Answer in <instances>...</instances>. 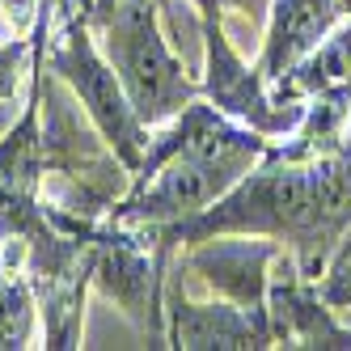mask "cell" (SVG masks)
<instances>
[{
    "label": "cell",
    "instance_id": "cell-2",
    "mask_svg": "<svg viewBox=\"0 0 351 351\" xmlns=\"http://www.w3.org/2000/svg\"><path fill=\"white\" fill-rule=\"evenodd\" d=\"M93 21L102 26L106 60L119 72V81L128 89V102L140 114V123H161L169 114H178L199 93V85L186 77L182 64L165 47L148 0H114Z\"/></svg>",
    "mask_w": 351,
    "mask_h": 351
},
{
    "label": "cell",
    "instance_id": "cell-16",
    "mask_svg": "<svg viewBox=\"0 0 351 351\" xmlns=\"http://www.w3.org/2000/svg\"><path fill=\"white\" fill-rule=\"evenodd\" d=\"M43 13H51V0H43Z\"/></svg>",
    "mask_w": 351,
    "mask_h": 351
},
{
    "label": "cell",
    "instance_id": "cell-13",
    "mask_svg": "<svg viewBox=\"0 0 351 351\" xmlns=\"http://www.w3.org/2000/svg\"><path fill=\"white\" fill-rule=\"evenodd\" d=\"M30 5H34V0H5V9H9V17L17 21V26L30 21Z\"/></svg>",
    "mask_w": 351,
    "mask_h": 351
},
{
    "label": "cell",
    "instance_id": "cell-9",
    "mask_svg": "<svg viewBox=\"0 0 351 351\" xmlns=\"http://www.w3.org/2000/svg\"><path fill=\"white\" fill-rule=\"evenodd\" d=\"M351 97V26L335 30L309 60L292 64L280 77V97Z\"/></svg>",
    "mask_w": 351,
    "mask_h": 351
},
{
    "label": "cell",
    "instance_id": "cell-4",
    "mask_svg": "<svg viewBox=\"0 0 351 351\" xmlns=\"http://www.w3.org/2000/svg\"><path fill=\"white\" fill-rule=\"evenodd\" d=\"M250 165L233 161H199V157H165L157 169L140 173V191L119 212L132 220H186L229 191Z\"/></svg>",
    "mask_w": 351,
    "mask_h": 351
},
{
    "label": "cell",
    "instance_id": "cell-8",
    "mask_svg": "<svg viewBox=\"0 0 351 351\" xmlns=\"http://www.w3.org/2000/svg\"><path fill=\"white\" fill-rule=\"evenodd\" d=\"M339 17V0H275V17L267 30V51H263V77H284V72L309 56L317 38Z\"/></svg>",
    "mask_w": 351,
    "mask_h": 351
},
{
    "label": "cell",
    "instance_id": "cell-1",
    "mask_svg": "<svg viewBox=\"0 0 351 351\" xmlns=\"http://www.w3.org/2000/svg\"><path fill=\"white\" fill-rule=\"evenodd\" d=\"M224 233H267V237H296L309 245L305 275L322 267V229H317V169L313 165H275L263 173H241L216 204L173 224L169 241H199Z\"/></svg>",
    "mask_w": 351,
    "mask_h": 351
},
{
    "label": "cell",
    "instance_id": "cell-7",
    "mask_svg": "<svg viewBox=\"0 0 351 351\" xmlns=\"http://www.w3.org/2000/svg\"><path fill=\"white\" fill-rule=\"evenodd\" d=\"M169 343L173 347H267L271 343V322L254 313H237L229 305H191V300H173L169 305Z\"/></svg>",
    "mask_w": 351,
    "mask_h": 351
},
{
    "label": "cell",
    "instance_id": "cell-10",
    "mask_svg": "<svg viewBox=\"0 0 351 351\" xmlns=\"http://www.w3.org/2000/svg\"><path fill=\"white\" fill-rule=\"evenodd\" d=\"M93 271H97V284H102L119 305H128L136 317L144 313V305L153 309V271H148V263L140 254H132L128 245L106 250Z\"/></svg>",
    "mask_w": 351,
    "mask_h": 351
},
{
    "label": "cell",
    "instance_id": "cell-12",
    "mask_svg": "<svg viewBox=\"0 0 351 351\" xmlns=\"http://www.w3.org/2000/svg\"><path fill=\"white\" fill-rule=\"evenodd\" d=\"M21 56H26V38H17V43H5V47H0V97H13Z\"/></svg>",
    "mask_w": 351,
    "mask_h": 351
},
{
    "label": "cell",
    "instance_id": "cell-3",
    "mask_svg": "<svg viewBox=\"0 0 351 351\" xmlns=\"http://www.w3.org/2000/svg\"><path fill=\"white\" fill-rule=\"evenodd\" d=\"M51 68L77 89V97L85 102L89 119L97 123V132L110 140V148L123 157V165L140 169V140H144V123L128 102V89H123L119 72L110 68V60L93 47V38L77 26L68 34V43L51 56Z\"/></svg>",
    "mask_w": 351,
    "mask_h": 351
},
{
    "label": "cell",
    "instance_id": "cell-6",
    "mask_svg": "<svg viewBox=\"0 0 351 351\" xmlns=\"http://www.w3.org/2000/svg\"><path fill=\"white\" fill-rule=\"evenodd\" d=\"M275 254V245L258 241H212L204 250H195L191 267L204 271V280L220 292H229L241 309L254 317H267V263ZM271 322V317H267Z\"/></svg>",
    "mask_w": 351,
    "mask_h": 351
},
{
    "label": "cell",
    "instance_id": "cell-15",
    "mask_svg": "<svg viewBox=\"0 0 351 351\" xmlns=\"http://www.w3.org/2000/svg\"><path fill=\"white\" fill-rule=\"evenodd\" d=\"M9 119H13V114H9L5 106H0V132H5V128H9Z\"/></svg>",
    "mask_w": 351,
    "mask_h": 351
},
{
    "label": "cell",
    "instance_id": "cell-11",
    "mask_svg": "<svg viewBox=\"0 0 351 351\" xmlns=\"http://www.w3.org/2000/svg\"><path fill=\"white\" fill-rule=\"evenodd\" d=\"M30 335V296L0 275V347H21Z\"/></svg>",
    "mask_w": 351,
    "mask_h": 351
},
{
    "label": "cell",
    "instance_id": "cell-14",
    "mask_svg": "<svg viewBox=\"0 0 351 351\" xmlns=\"http://www.w3.org/2000/svg\"><path fill=\"white\" fill-rule=\"evenodd\" d=\"M110 5H114V0H97V5H93V13H89V17H97V13H106Z\"/></svg>",
    "mask_w": 351,
    "mask_h": 351
},
{
    "label": "cell",
    "instance_id": "cell-5",
    "mask_svg": "<svg viewBox=\"0 0 351 351\" xmlns=\"http://www.w3.org/2000/svg\"><path fill=\"white\" fill-rule=\"evenodd\" d=\"M204 38H208V81H204V93L216 102V110H224L229 119H245L254 123L258 132H292L305 110L288 97H271L263 93V72H250L237 51L224 38V26L220 21H204Z\"/></svg>",
    "mask_w": 351,
    "mask_h": 351
}]
</instances>
